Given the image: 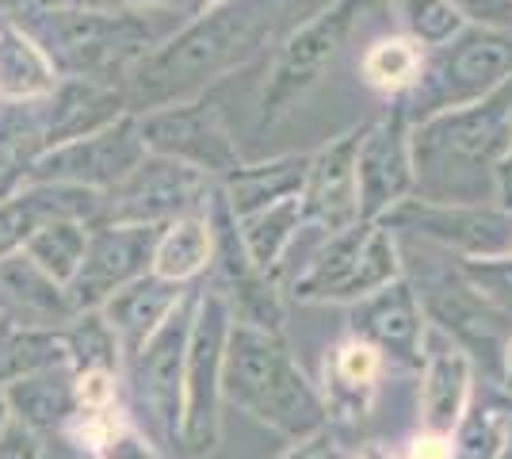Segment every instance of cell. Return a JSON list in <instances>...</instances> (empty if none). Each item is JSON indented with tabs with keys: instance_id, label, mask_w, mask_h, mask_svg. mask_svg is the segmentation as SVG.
I'll use <instances>...</instances> for the list:
<instances>
[{
	"instance_id": "obj_1",
	"label": "cell",
	"mask_w": 512,
	"mask_h": 459,
	"mask_svg": "<svg viewBox=\"0 0 512 459\" xmlns=\"http://www.w3.org/2000/svg\"><path fill=\"white\" fill-rule=\"evenodd\" d=\"M325 4L329 0H218L130 69L123 81L130 111L142 115L192 100L237 69L264 62L272 46L287 43Z\"/></svg>"
},
{
	"instance_id": "obj_2",
	"label": "cell",
	"mask_w": 512,
	"mask_h": 459,
	"mask_svg": "<svg viewBox=\"0 0 512 459\" xmlns=\"http://www.w3.org/2000/svg\"><path fill=\"white\" fill-rule=\"evenodd\" d=\"M16 20L43 43L58 73L115 85L188 23L184 8L119 4H35Z\"/></svg>"
},
{
	"instance_id": "obj_3",
	"label": "cell",
	"mask_w": 512,
	"mask_h": 459,
	"mask_svg": "<svg viewBox=\"0 0 512 459\" xmlns=\"http://www.w3.org/2000/svg\"><path fill=\"white\" fill-rule=\"evenodd\" d=\"M413 196L497 203V165L512 146V81L493 96L413 123Z\"/></svg>"
},
{
	"instance_id": "obj_4",
	"label": "cell",
	"mask_w": 512,
	"mask_h": 459,
	"mask_svg": "<svg viewBox=\"0 0 512 459\" xmlns=\"http://www.w3.org/2000/svg\"><path fill=\"white\" fill-rule=\"evenodd\" d=\"M222 398L291 440L310 437L325 425V402L279 329H256L241 322L230 329Z\"/></svg>"
},
{
	"instance_id": "obj_5",
	"label": "cell",
	"mask_w": 512,
	"mask_h": 459,
	"mask_svg": "<svg viewBox=\"0 0 512 459\" xmlns=\"http://www.w3.org/2000/svg\"><path fill=\"white\" fill-rule=\"evenodd\" d=\"M375 8V0H329L318 16L302 23L299 31L279 46L268 62V77L256 100V127H276L302 100L325 81L329 66L344 54L352 35L360 31L363 16Z\"/></svg>"
},
{
	"instance_id": "obj_6",
	"label": "cell",
	"mask_w": 512,
	"mask_h": 459,
	"mask_svg": "<svg viewBox=\"0 0 512 459\" xmlns=\"http://www.w3.org/2000/svg\"><path fill=\"white\" fill-rule=\"evenodd\" d=\"M512 81V31L467 23L451 43L425 58L421 81L409 88L406 111L413 123L451 108H467Z\"/></svg>"
},
{
	"instance_id": "obj_7",
	"label": "cell",
	"mask_w": 512,
	"mask_h": 459,
	"mask_svg": "<svg viewBox=\"0 0 512 459\" xmlns=\"http://www.w3.org/2000/svg\"><path fill=\"white\" fill-rule=\"evenodd\" d=\"M199 291L180 295L169 318L157 326L150 341L127 360L130 398L138 429L161 448L180 456V421H184V360L192 337Z\"/></svg>"
},
{
	"instance_id": "obj_8",
	"label": "cell",
	"mask_w": 512,
	"mask_h": 459,
	"mask_svg": "<svg viewBox=\"0 0 512 459\" xmlns=\"http://www.w3.org/2000/svg\"><path fill=\"white\" fill-rule=\"evenodd\" d=\"M230 92H234V73L222 77L218 85L203 88L192 100L142 111L138 123H142L146 150L157 157L184 161L207 176L234 173L245 157L230 127Z\"/></svg>"
},
{
	"instance_id": "obj_9",
	"label": "cell",
	"mask_w": 512,
	"mask_h": 459,
	"mask_svg": "<svg viewBox=\"0 0 512 459\" xmlns=\"http://www.w3.org/2000/svg\"><path fill=\"white\" fill-rule=\"evenodd\" d=\"M402 276L398 234L383 222H356L325 238L291 284L299 303H360Z\"/></svg>"
},
{
	"instance_id": "obj_10",
	"label": "cell",
	"mask_w": 512,
	"mask_h": 459,
	"mask_svg": "<svg viewBox=\"0 0 512 459\" xmlns=\"http://www.w3.org/2000/svg\"><path fill=\"white\" fill-rule=\"evenodd\" d=\"M425 322L436 329H444L459 349H467L474 364H482L490 372L493 383H501L505 372V352H509L512 337V314L497 310L486 303L474 287L467 284V276L459 272V264H421V276L409 280Z\"/></svg>"
},
{
	"instance_id": "obj_11",
	"label": "cell",
	"mask_w": 512,
	"mask_h": 459,
	"mask_svg": "<svg viewBox=\"0 0 512 459\" xmlns=\"http://www.w3.org/2000/svg\"><path fill=\"white\" fill-rule=\"evenodd\" d=\"M234 329V310L226 295L199 291L188 360H184V421H180V459H207L218 444V398H222V364L226 341Z\"/></svg>"
},
{
	"instance_id": "obj_12",
	"label": "cell",
	"mask_w": 512,
	"mask_h": 459,
	"mask_svg": "<svg viewBox=\"0 0 512 459\" xmlns=\"http://www.w3.org/2000/svg\"><path fill=\"white\" fill-rule=\"evenodd\" d=\"M379 222L451 257H512V215L497 203H428L409 196Z\"/></svg>"
},
{
	"instance_id": "obj_13",
	"label": "cell",
	"mask_w": 512,
	"mask_h": 459,
	"mask_svg": "<svg viewBox=\"0 0 512 459\" xmlns=\"http://www.w3.org/2000/svg\"><path fill=\"white\" fill-rule=\"evenodd\" d=\"M146 157H150V150L142 142V123L130 111L104 131L50 146L31 165L27 184H69V188H88V192L104 196L111 188H119Z\"/></svg>"
},
{
	"instance_id": "obj_14",
	"label": "cell",
	"mask_w": 512,
	"mask_h": 459,
	"mask_svg": "<svg viewBox=\"0 0 512 459\" xmlns=\"http://www.w3.org/2000/svg\"><path fill=\"white\" fill-rule=\"evenodd\" d=\"M214 192L218 188L211 184L207 173H199L184 161L150 153L119 188L104 192L96 222H157V226H169L176 219L199 215V207H211Z\"/></svg>"
},
{
	"instance_id": "obj_15",
	"label": "cell",
	"mask_w": 512,
	"mask_h": 459,
	"mask_svg": "<svg viewBox=\"0 0 512 459\" xmlns=\"http://www.w3.org/2000/svg\"><path fill=\"white\" fill-rule=\"evenodd\" d=\"M165 226L157 222H88V249L69 295L77 310L104 306L119 287L153 272V253Z\"/></svg>"
},
{
	"instance_id": "obj_16",
	"label": "cell",
	"mask_w": 512,
	"mask_h": 459,
	"mask_svg": "<svg viewBox=\"0 0 512 459\" xmlns=\"http://www.w3.org/2000/svg\"><path fill=\"white\" fill-rule=\"evenodd\" d=\"M413 119L406 104H394L375 123L363 127V142L356 153L360 176V219L379 222L402 199L413 196Z\"/></svg>"
},
{
	"instance_id": "obj_17",
	"label": "cell",
	"mask_w": 512,
	"mask_h": 459,
	"mask_svg": "<svg viewBox=\"0 0 512 459\" xmlns=\"http://www.w3.org/2000/svg\"><path fill=\"white\" fill-rule=\"evenodd\" d=\"M367 127V123H363ZM363 127L344 131L329 146H321L310 161V176L302 188V226L321 230L325 238L341 234L360 219V176H356V153L363 142Z\"/></svg>"
},
{
	"instance_id": "obj_18",
	"label": "cell",
	"mask_w": 512,
	"mask_h": 459,
	"mask_svg": "<svg viewBox=\"0 0 512 459\" xmlns=\"http://www.w3.org/2000/svg\"><path fill=\"white\" fill-rule=\"evenodd\" d=\"M474 402V360L444 329L425 326L421 341V429L451 437Z\"/></svg>"
},
{
	"instance_id": "obj_19",
	"label": "cell",
	"mask_w": 512,
	"mask_h": 459,
	"mask_svg": "<svg viewBox=\"0 0 512 459\" xmlns=\"http://www.w3.org/2000/svg\"><path fill=\"white\" fill-rule=\"evenodd\" d=\"M425 310L402 272L394 284L379 287L360 303H352V337L371 341L390 360L421 368V341H425Z\"/></svg>"
},
{
	"instance_id": "obj_20",
	"label": "cell",
	"mask_w": 512,
	"mask_h": 459,
	"mask_svg": "<svg viewBox=\"0 0 512 459\" xmlns=\"http://www.w3.org/2000/svg\"><path fill=\"white\" fill-rule=\"evenodd\" d=\"M77 314L69 287L23 249L0 261V329H65Z\"/></svg>"
},
{
	"instance_id": "obj_21",
	"label": "cell",
	"mask_w": 512,
	"mask_h": 459,
	"mask_svg": "<svg viewBox=\"0 0 512 459\" xmlns=\"http://www.w3.org/2000/svg\"><path fill=\"white\" fill-rule=\"evenodd\" d=\"M46 108V150L92 131H104L115 119L130 115L127 88L115 81H92V77H62L54 96L43 100Z\"/></svg>"
},
{
	"instance_id": "obj_22",
	"label": "cell",
	"mask_w": 512,
	"mask_h": 459,
	"mask_svg": "<svg viewBox=\"0 0 512 459\" xmlns=\"http://www.w3.org/2000/svg\"><path fill=\"white\" fill-rule=\"evenodd\" d=\"M180 295H184L180 284H169V280H161V276L146 272L142 280L119 287L104 306H96V310L107 318V326H111V333H115L119 349H123V364H127L130 356L157 333V326L176 310Z\"/></svg>"
},
{
	"instance_id": "obj_23",
	"label": "cell",
	"mask_w": 512,
	"mask_h": 459,
	"mask_svg": "<svg viewBox=\"0 0 512 459\" xmlns=\"http://www.w3.org/2000/svg\"><path fill=\"white\" fill-rule=\"evenodd\" d=\"M58 69L43 43L12 16H0V100L4 104H43L58 88Z\"/></svg>"
},
{
	"instance_id": "obj_24",
	"label": "cell",
	"mask_w": 512,
	"mask_h": 459,
	"mask_svg": "<svg viewBox=\"0 0 512 459\" xmlns=\"http://www.w3.org/2000/svg\"><path fill=\"white\" fill-rule=\"evenodd\" d=\"M310 161H314V153H283V157L256 161V165L241 161L234 173L222 176V196L237 219H245V215L264 211L279 199L302 196Z\"/></svg>"
},
{
	"instance_id": "obj_25",
	"label": "cell",
	"mask_w": 512,
	"mask_h": 459,
	"mask_svg": "<svg viewBox=\"0 0 512 459\" xmlns=\"http://www.w3.org/2000/svg\"><path fill=\"white\" fill-rule=\"evenodd\" d=\"M12 414L27 421L35 433L54 437L73 425L77 410V368L73 364H54L35 375H23L16 383L4 387Z\"/></svg>"
},
{
	"instance_id": "obj_26",
	"label": "cell",
	"mask_w": 512,
	"mask_h": 459,
	"mask_svg": "<svg viewBox=\"0 0 512 459\" xmlns=\"http://www.w3.org/2000/svg\"><path fill=\"white\" fill-rule=\"evenodd\" d=\"M46 153L43 104H4L0 100V199L20 192L31 165Z\"/></svg>"
},
{
	"instance_id": "obj_27",
	"label": "cell",
	"mask_w": 512,
	"mask_h": 459,
	"mask_svg": "<svg viewBox=\"0 0 512 459\" xmlns=\"http://www.w3.org/2000/svg\"><path fill=\"white\" fill-rule=\"evenodd\" d=\"M214 261V226L207 215H188L165 226L153 253V276L169 284H188Z\"/></svg>"
},
{
	"instance_id": "obj_28",
	"label": "cell",
	"mask_w": 512,
	"mask_h": 459,
	"mask_svg": "<svg viewBox=\"0 0 512 459\" xmlns=\"http://www.w3.org/2000/svg\"><path fill=\"white\" fill-rule=\"evenodd\" d=\"M302 230V196L279 199L264 211H253L245 219H237V234H241V245L249 253V261L260 268V272H272L283 253L291 249V241L299 238Z\"/></svg>"
},
{
	"instance_id": "obj_29",
	"label": "cell",
	"mask_w": 512,
	"mask_h": 459,
	"mask_svg": "<svg viewBox=\"0 0 512 459\" xmlns=\"http://www.w3.org/2000/svg\"><path fill=\"white\" fill-rule=\"evenodd\" d=\"M421 69H425V46L409 35H386L363 50L360 73L363 81L375 88V92H390V96H402L409 88L421 81Z\"/></svg>"
},
{
	"instance_id": "obj_30",
	"label": "cell",
	"mask_w": 512,
	"mask_h": 459,
	"mask_svg": "<svg viewBox=\"0 0 512 459\" xmlns=\"http://www.w3.org/2000/svg\"><path fill=\"white\" fill-rule=\"evenodd\" d=\"M54 364H69L65 329H0V387Z\"/></svg>"
},
{
	"instance_id": "obj_31",
	"label": "cell",
	"mask_w": 512,
	"mask_h": 459,
	"mask_svg": "<svg viewBox=\"0 0 512 459\" xmlns=\"http://www.w3.org/2000/svg\"><path fill=\"white\" fill-rule=\"evenodd\" d=\"M85 249H88V222H81V219L46 222V226H39V230L27 238V245H23V253L65 287L73 284L77 268L85 261Z\"/></svg>"
},
{
	"instance_id": "obj_32",
	"label": "cell",
	"mask_w": 512,
	"mask_h": 459,
	"mask_svg": "<svg viewBox=\"0 0 512 459\" xmlns=\"http://www.w3.org/2000/svg\"><path fill=\"white\" fill-rule=\"evenodd\" d=\"M509 425H512L509 406L474 398L467 417H463L459 429L451 433L455 459H497L501 448H505V437H509Z\"/></svg>"
},
{
	"instance_id": "obj_33",
	"label": "cell",
	"mask_w": 512,
	"mask_h": 459,
	"mask_svg": "<svg viewBox=\"0 0 512 459\" xmlns=\"http://www.w3.org/2000/svg\"><path fill=\"white\" fill-rule=\"evenodd\" d=\"M65 345H69V364L77 372H88V368L119 372V364H123V349L100 310H81L65 326Z\"/></svg>"
},
{
	"instance_id": "obj_34",
	"label": "cell",
	"mask_w": 512,
	"mask_h": 459,
	"mask_svg": "<svg viewBox=\"0 0 512 459\" xmlns=\"http://www.w3.org/2000/svg\"><path fill=\"white\" fill-rule=\"evenodd\" d=\"M386 4L406 23L409 39H417L421 46H444L467 27V20L448 0H386Z\"/></svg>"
},
{
	"instance_id": "obj_35",
	"label": "cell",
	"mask_w": 512,
	"mask_h": 459,
	"mask_svg": "<svg viewBox=\"0 0 512 459\" xmlns=\"http://www.w3.org/2000/svg\"><path fill=\"white\" fill-rule=\"evenodd\" d=\"M325 372L333 375L337 391H348L360 398V394H367L379 383V375H383V352L375 349L371 341H363V337H348L341 349L333 352V360L325 364Z\"/></svg>"
},
{
	"instance_id": "obj_36",
	"label": "cell",
	"mask_w": 512,
	"mask_h": 459,
	"mask_svg": "<svg viewBox=\"0 0 512 459\" xmlns=\"http://www.w3.org/2000/svg\"><path fill=\"white\" fill-rule=\"evenodd\" d=\"M455 264L486 303L512 314V257H455Z\"/></svg>"
},
{
	"instance_id": "obj_37",
	"label": "cell",
	"mask_w": 512,
	"mask_h": 459,
	"mask_svg": "<svg viewBox=\"0 0 512 459\" xmlns=\"http://www.w3.org/2000/svg\"><path fill=\"white\" fill-rule=\"evenodd\" d=\"M115 372H104V368H88V372H77V410L81 414H100V410H111L115 406Z\"/></svg>"
},
{
	"instance_id": "obj_38",
	"label": "cell",
	"mask_w": 512,
	"mask_h": 459,
	"mask_svg": "<svg viewBox=\"0 0 512 459\" xmlns=\"http://www.w3.org/2000/svg\"><path fill=\"white\" fill-rule=\"evenodd\" d=\"M0 459H46V437L12 414V421L0 429Z\"/></svg>"
},
{
	"instance_id": "obj_39",
	"label": "cell",
	"mask_w": 512,
	"mask_h": 459,
	"mask_svg": "<svg viewBox=\"0 0 512 459\" xmlns=\"http://www.w3.org/2000/svg\"><path fill=\"white\" fill-rule=\"evenodd\" d=\"M448 4L474 27L512 31V0H448Z\"/></svg>"
},
{
	"instance_id": "obj_40",
	"label": "cell",
	"mask_w": 512,
	"mask_h": 459,
	"mask_svg": "<svg viewBox=\"0 0 512 459\" xmlns=\"http://www.w3.org/2000/svg\"><path fill=\"white\" fill-rule=\"evenodd\" d=\"M276 459H352V456H348V448L337 440V433H329V429L321 425L310 437L295 440L287 452H279Z\"/></svg>"
},
{
	"instance_id": "obj_41",
	"label": "cell",
	"mask_w": 512,
	"mask_h": 459,
	"mask_svg": "<svg viewBox=\"0 0 512 459\" xmlns=\"http://www.w3.org/2000/svg\"><path fill=\"white\" fill-rule=\"evenodd\" d=\"M406 459H455V448H451V437H444V433H428V429H421L417 437L409 440Z\"/></svg>"
},
{
	"instance_id": "obj_42",
	"label": "cell",
	"mask_w": 512,
	"mask_h": 459,
	"mask_svg": "<svg viewBox=\"0 0 512 459\" xmlns=\"http://www.w3.org/2000/svg\"><path fill=\"white\" fill-rule=\"evenodd\" d=\"M46 459H96L92 452H85L77 440H69L65 433L46 437Z\"/></svg>"
},
{
	"instance_id": "obj_43",
	"label": "cell",
	"mask_w": 512,
	"mask_h": 459,
	"mask_svg": "<svg viewBox=\"0 0 512 459\" xmlns=\"http://www.w3.org/2000/svg\"><path fill=\"white\" fill-rule=\"evenodd\" d=\"M497 207L512 215V146L497 165Z\"/></svg>"
},
{
	"instance_id": "obj_44",
	"label": "cell",
	"mask_w": 512,
	"mask_h": 459,
	"mask_svg": "<svg viewBox=\"0 0 512 459\" xmlns=\"http://www.w3.org/2000/svg\"><path fill=\"white\" fill-rule=\"evenodd\" d=\"M107 4H119V8H184L188 12V0H107Z\"/></svg>"
},
{
	"instance_id": "obj_45",
	"label": "cell",
	"mask_w": 512,
	"mask_h": 459,
	"mask_svg": "<svg viewBox=\"0 0 512 459\" xmlns=\"http://www.w3.org/2000/svg\"><path fill=\"white\" fill-rule=\"evenodd\" d=\"M35 4H39V0H0V16H12V20H16V16H23V12L35 8Z\"/></svg>"
},
{
	"instance_id": "obj_46",
	"label": "cell",
	"mask_w": 512,
	"mask_h": 459,
	"mask_svg": "<svg viewBox=\"0 0 512 459\" xmlns=\"http://www.w3.org/2000/svg\"><path fill=\"white\" fill-rule=\"evenodd\" d=\"M352 459H394V452H390L386 444H367V448H360Z\"/></svg>"
},
{
	"instance_id": "obj_47",
	"label": "cell",
	"mask_w": 512,
	"mask_h": 459,
	"mask_svg": "<svg viewBox=\"0 0 512 459\" xmlns=\"http://www.w3.org/2000/svg\"><path fill=\"white\" fill-rule=\"evenodd\" d=\"M501 387L512 394V337H509V352H505V372H501Z\"/></svg>"
},
{
	"instance_id": "obj_48",
	"label": "cell",
	"mask_w": 512,
	"mask_h": 459,
	"mask_svg": "<svg viewBox=\"0 0 512 459\" xmlns=\"http://www.w3.org/2000/svg\"><path fill=\"white\" fill-rule=\"evenodd\" d=\"M8 421H12V406H8V391L0 387V429H4Z\"/></svg>"
},
{
	"instance_id": "obj_49",
	"label": "cell",
	"mask_w": 512,
	"mask_h": 459,
	"mask_svg": "<svg viewBox=\"0 0 512 459\" xmlns=\"http://www.w3.org/2000/svg\"><path fill=\"white\" fill-rule=\"evenodd\" d=\"M214 4H218V0H188V12L199 16V12H207V8H214Z\"/></svg>"
},
{
	"instance_id": "obj_50",
	"label": "cell",
	"mask_w": 512,
	"mask_h": 459,
	"mask_svg": "<svg viewBox=\"0 0 512 459\" xmlns=\"http://www.w3.org/2000/svg\"><path fill=\"white\" fill-rule=\"evenodd\" d=\"M497 459H512V425H509V437H505V448H501V456Z\"/></svg>"
}]
</instances>
